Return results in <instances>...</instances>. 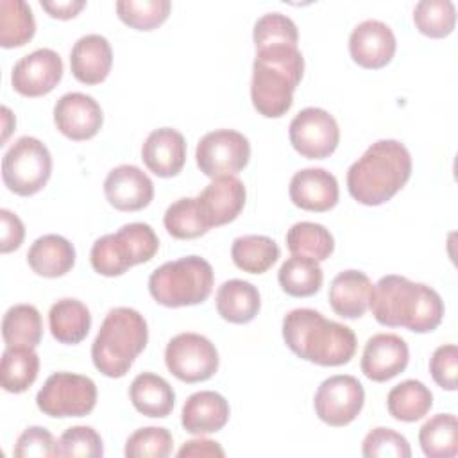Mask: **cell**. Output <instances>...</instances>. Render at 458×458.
<instances>
[{"mask_svg":"<svg viewBox=\"0 0 458 458\" xmlns=\"http://www.w3.org/2000/svg\"><path fill=\"white\" fill-rule=\"evenodd\" d=\"M247 199L245 184L236 175L215 177L199 195L197 200L211 227L225 225L242 213Z\"/></svg>","mask_w":458,"mask_h":458,"instance_id":"cell-20","label":"cell"},{"mask_svg":"<svg viewBox=\"0 0 458 458\" xmlns=\"http://www.w3.org/2000/svg\"><path fill=\"white\" fill-rule=\"evenodd\" d=\"M286 347L301 360L320 367H340L356 352L354 331L311 308H295L283 318Z\"/></svg>","mask_w":458,"mask_h":458,"instance_id":"cell-2","label":"cell"},{"mask_svg":"<svg viewBox=\"0 0 458 458\" xmlns=\"http://www.w3.org/2000/svg\"><path fill=\"white\" fill-rule=\"evenodd\" d=\"M63 79V59L52 48H38L23 55L11 72V84L23 97L48 95Z\"/></svg>","mask_w":458,"mask_h":458,"instance_id":"cell-14","label":"cell"},{"mask_svg":"<svg viewBox=\"0 0 458 458\" xmlns=\"http://www.w3.org/2000/svg\"><path fill=\"white\" fill-rule=\"evenodd\" d=\"M52 174L48 147L34 138H18L2 157V181L9 191L30 197L45 188Z\"/></svg>","mask_w":458,"mask_h":458,"instance_id":"cell-8","label":"cell"},{"mask_svg":"<svg viewBox=\"0 0 458 458\" xmlns=\"http://www.w3.org/2000/svg\"><path fill=\"white\" fill-rule=\"evenodd\" d=\"M148 326L145 317L129 306L107 311L91 344L95 369L107 377H123L147 347Z\"/></svg>","mask_w":458,"mask_h":458,"instance_id":"cell-5","label":"cell"},{"mask_svg":"<svg viewBox=\"0 0 458 458\" xmlns=\"http://www.w3.org/2000/svg\"><path fill=\"white\" fill-rule=\"evenodd\" d=\"M361 454L365 458H410L411 449L404 435L379 426L365 435Z\"/></svg>","mask_w":458,"mask_h":458,"instance_id":"cell-42","label":"cell"},{"mask_svg":"<svg viewBox=\"0 0 458 458\" xmlns=\"http://www.w3.org/2000/svg\"><path fill=\"white\" fill-rule=\"evenodd\" d=\"M97 385L91 377L73 372H54L36 395L39 411L54 419L89 415L97 404Z\"/></svg>","mask_w":458,"mask_h":458,"instance_id":"cell-9","label":"cell"},{"mask_svg":"<svg viewBox=\"0 0 458 458\" xmlns=\"http://www.w3.org/2000/svg\"><path fill=\"white\" fill-rule=\"evenodd\" d=\"M304 73V57L297 47L274 45L256 50L250 100L265 118H281L293 104V91Z\"/></svg>","mask_w":458,"mask_h":458,"instance_id":"cell-4","label":"cell"},{"mask_svg":"<svg viewBox=\"0 0 458 458\" xmlns=\"http://www.w3.org/2000/svg\"><path fill=\"white\" fill-rule=\"evenodd\" d=\"M252 41L256 50L274 45H292L299 43V30L292 18L281 13H267L259 16L254 23Z\"/></svg>","mask_w":458,"mask_h":458,"instance_id":"cell-40","label":"cell"},{"mask_svg":"<svg viewBox=\"0 0 458 458\" xmlns=\"http://www.w3.org/2000/svg\"><path fill=\"white\" fill-rule=\"evenodd\" d=\"M277 281L292 297H310L315 295L322 283H324V272L318 265V261L304 256H290L277 272Z\"/></svg>","mask_w":458,"mask_h":458,"instance_id":"cell-33","label":"cell"},{"mask_svg":"<svg viewBox=\"0 0 458 458\" xmlns=\"http://www.w3.org/2000/svg\"><path fill=\"white\" fill-rule=\"evenodd\" d=\"M288 138L302 157L324 159L336 150L340 129L329 111L322 107H304L290 122Z\"/></svg>","mask_w":458,"mask_h":458,"instance_id":"cell-13","label":"cell"},{"mask_svg":"<svg viewBox=\"0 0 458 458\" xmlns=\"http://www.w3.org/2000/svg\"><path fill=\"white\" fill-rule=\"evenodd\" d=\"M231 415L227 399L213 390L191 394L181 410V424L191 435H209L220 431Z\"/></svg>","mask_w":458,"mask_h":458,"instance_id":"cell-23","label":"cell"},{"mask_svg":"<svg viewBox=\"0 0 458 458\" xmlns=\"http://www.w3.org/2000/svg\"><path fill=\"white\" fill-rule=\"evenodd\" d=\"M374 318L386 327L429 333L444 318V301L437 290L404 276H383L372 288L369 304Z\"/></svg>","mask_w":458,"mask_h":458,"instance_id":"cell-1","label":"cell"},{"mask_svg":"<svg viewBox=\"0 0 458 458\" xmlns=\"http://www.w3.org/2000/svg\"><path fill=\"white\" fill-rule=\"evenodd\" d=\"M174 438L166 428L147 426L136 429L125 442L127 458H165L172 454Z\"/></svg>","mask_w":458,"mask_h":458,"instance_id":"cell-41","label":"cell"},{"mask_svg":"<svg viewBox=\"0 0 458 458\" xmlns=\"http://www.w3.org/2000/svg\"><path fill=\"white\" fill-rule=\"evenodd\" d=\"M36 20L32 9L23 0L0 2V45L4 48L23 47L34 38Z\"/></svg>","mask_w":458,"mask_h":458,"instance_id":"cell-36","label":"cell"},{"mask_svg":"<svg viewBox=\"0 0 458 458\" xmlns=\"http://www.w3.org/2000/svg\"><path fill=\"white\" fill-rule=\"evenodd\" d=\"M429 372L433 381L449 392L456 390L458 376V349L454 344L440 345L433 351L429 358Z\"/></svg>","mask_w":458,"mask_h":458,"instance_id":"cell-45","label":"cell"},{"mask_svg":"<svg viewBox=\"0 0 458 458\" xmlns=\"http://www.w3.org/2000/svg\"><path fill=\"white\" fill-rule=\"evenodd\" d=\"M0 222H2V236H0V252L7 254L23 243L25 238V225L21 218L9 211V209H0Z\"/></svg>","mask_w":458,"mask_h":458,"instance_id":"cell-46","label":"cell"},{"mask_svg":"<svg viewBox=\"0 0 458 458\" xmlns=\"http://www.w3.org/2000/svg\"><path fill=\"white\" fill-rule=\"evenodd\" d=\"M433 406L431 390L419 379L397 383L386 395L388 413L401 422H415L429 413Z\"/></svg>","mask_w":458,"mask_h":458,"instance_id":"cell-30","label":"cell"},{"mask_svg":"<svg viewBox=\"0 0 458 458\" xmlns=\"http://www.w3.org/2000/svg\"><path fill=\"white\" fill-rule=\"evenodd\" d=\"M365 404L363 385L349 374H336L324 379L313 397L317 417L333 428L351 424Z\"/></svg>","mask_w":458,"mask_h":458,"instance_id":"cell-12","label":"cell"},{"mask_svg":"<svg viewBox=\"0 0 458 458\" xmlns=\"http://www.w3.org/2000/svg\"><path fill=\"white\" fill-rule=\"evenodd\" d=\"M48 327L57 342L75 345L88 336L91 327V313L79 299L64 297L50 306Z\"/></svg>","mask_w":458,"mask_h":458,"instance_id":"cell-28","label":"cell"},{"mask_svg":"<svg viewBox=\"0 0 458 458\" xmlns=\"http://www.w3.org/2000/svg\"><path fill=\"white\" fill-rule=\"evenodd\" d=\"M286 247L293 256L324 261L335 250V238L322 224L297 222L286 233Z\"/></svg>","mask_w":458,"mask_h":458,"instance_id":"cell-35","label":"cell"},{"mask_svg":"<svg viewBox=\"0 0 458 458\" xmlns=\"http://www.w3.org/2000/svg\"><path fill=\"white\" fill-rule=\"evenodd\" d=\"M54 123L57 131L73 141H86L97 136L104 123L100 104L86 93L70 91L59 97L54 106Z\"/></svg>","mask_w":458,"mask_h":458,"instance_id":"cell-15","label":"cell"},{"mask_svg":"<svg viewBox=\"0 0 458 458\" xmlns=\"http://www.w3.org/2000/svg\"><path fill=\"white\" fill-rule=\"evenodd\" d=\"M157 249L159 240L154 229L145 222H131L116 233L97 238L91 245L89 261L97 274L116 277L134 265L150 261Z\"/></svg>","mask_w":458,"mask_h":458,"instance_id":"cell-7","label":"cell"},{"mask_svg":"<svg viewBox=\"0 0 458 458\" xmlns=\"http://www.w3.org/2000/svg\"><path fill=\"white\" fill-rule=\"evenodd\" d=\"M177 456L179 458H188V456H206V458H216V456H225V451L224 447L215 442V440H209V438H193V440H188L181 445V449L177 451Z\"/></svg>","mask_w":458,"mask_h":458,"instance_id":"cell-47","label":"cell"},{"mask_svg":"<svg viewBox=\"0 0 458 458\" xmlns=\"http://www.w3.org/2000/svg\"><path fill=\"white\" fill-rule=\"evenodd\" d=\"M39 372V356L34 347L5 345L0 361V385L5 392L21 394L32 386Z\"/></svg>","mask_w":458,"mask_h":458,"instance_id":"cell-29","label":"cell"},{"mask_svg":"<svg viewBox=\"0 0 458 458\" xmlns=\"http://www.w3.org/2000/svg\"><path fill=\"white\" fill-rule=\"evenodd\" d=\"M288 195L297 208L324 213L333 209L338 202V181L326 168H302L292 175Z\"/></svg>","mask_w":458,"mask_h":458,"instance_id":"cell-19","label":"cell"},{"mask_svg":"<svg viewBox=\"0 0 458 458\" xmlns=\"http://www.w3.org/2000/svg\"><path fill=\"white\" fill-rule=\"evenodd\" d=\"M41 7L57 20H70L75 18L84 7V0H41Z\"/></svg>","mask_w":458,"mask_h":458,"instance_id":"cell-48","label":"cell"},{"mask_svg":"<svg viewBox=\"0 0 458 458\" xmlns=\"http://www.w3.org/2000/svg\"><path fill=\"white\" fill-rule=\"evenodd\" d=\"M129 397L136 411L154 419L168 417L175 403V392L170 383L154 372L138 374L129 386Z\"/></svg>","mask_w":458,"mask_h":458,"instance_id":"cell-27","label":"cell"},{"mask_svg":"<svg viewBox=\"0 0 458 458\" xmlns=\"http://www.w3.org/2000/svg\"><path fill=\"white\" fill-rule=\"evenodd\" d=\"M165 229L177 240H193L209 231L197 197H181L172 202L163 216Z\"/></svg>","mask_w":458,"mask_h":458,"instance_id":"cell-37","label":"cell"},{"mask_svg":"<svg viewBox=\"0 0 458 458\" xmlns=\"http://www.w3.org/2000/svg\"><path fill=\"white\" fill-rule=\"evenodd\" d=\"M411 156L397 140H377L347 170V190L363 206L388 202L410 179Z\"/></svg>","mask_w":458,"mask_h":458,"instance_id":"cell-3","label":"cell"},{"mask_svg":"<svg viewBox=\"0 0 458 458\" xmlns=\"http://www.w3.org/2000/svg\"><path fill=\"white\" fill-rule=\"evenodd\" d=\"M281 256L279 245L265 234L238 236L231 245L234 265L249 274L267 272Z\"/></svg>","mask_w":458,"mask_h":458,"instance_id":"cell-31","label":"cell"},{"mask_svg":"<svg viewBox=\"0 0 458 458\" xmlns=\"http://www.w3.org/2000/svg\"><path fill=\"white\" fill-rule=\"evenodd\" d=\"M168 0H118V18L134 30H154L163 25L170 14Z\"/></svg>","mask_w":458,"mask_h":458,"instance_id":"cell-39","label":"cell"},{"mask_svg":"<svg viewBox=\"0 0 458 458\" xmlns=\"http://www.w3.org/2000/svg\"><path fill=\"white\" fill-rule=\"evenodd\" d=\"M141 159L157 177H174L186 163V140L177 129H154L143 141Z\"/></svg>","mask_w":458,"mask_h":458,"instance_id":"cell-21","label":"cell"},{"mask_svg":"<svg viewBox=\"0 0 458 458\" xmlns=\"http://www.w3.org/2000/svg\"><path fill=\"white\" fill-rule=\"evenodd\" d=\"M215 274L200 256H184L157 267L148 277L152 299L166 308H182L204 302L213 290Z\"/></svg>","mask_w":458,"mask_h":458,"instance_id":"cell-6","label":"cell"},{"mask_svg":"<svg viewBox=\"0 0 458 458\" xmlns=\"http://www.w3.org/2000/svg\"><path fill=\"white\" fill-rule=\"evenodd\" d=\"M397 48L394 30L381 20H363L349 36V54L352 61L367 70L386 66Z\"/></svg>","mask_w":458,"mask_h":458,"instance_id":"cell-17","label":"cell"},{"mask_svg":"<svg viewBox=\"0 0 458 458\" xmlns=\"http://www.w3.org/2000/svg\"><path fill=\"white\" fill-rule=\"evenodd\" d=\"M413 23L428 38H445L454 30L456 7L451 0H420L413 9Z\"/></svg>","mask_w":458,"mask_h":458,"instance_id":"cell-38","label":"cell"},{"mask_svg":"<svg viewBox=\"0 0 458 458\" xmlns=\"http://www.w3.org/2000/svg\"><path fill=\"white\" fill-rule=\"evenodd\" d=\"M13 454L18 458L59 456V440H55L54 435L43 426H29L18 437Z\"/></svg>","mask_w":458,"mask_h":458,"instance_id":"cell-44","label":"cell"},{"mask_svg":"<svg viewBox=\"0 0 458 458\" xmlns=\"http://www.w3.org/2000/svg\"><path fill=\"white\" fill-rule=\"evenodd\" d=\"M419 444L429 458H453L458 454V420L453 413H437L419 429Z\"/></svg>","mask_w":458,"mask_h":458,"instance_id":"cell-32","label":"cell"},{"mask_svg":"<svg viewBox=\"0 0 458 458\" xmlns=\"http://www.w3.org/2000/svg\"><path fill=\"white\" fill-rule=\"evenodd\" d=\"M2 338L5 345L38 347L43 338V320L36 306L14 304L2 318Z\"/></svg>","mask_w":458,"mask_h":458,"instance_id":"cell-34","label":"cell"},{"mask_svg":"<svg viewBox=\"0 0 458 458\" xmlns=\"http://www.w3.org/2000/svg\"><path fill=\"white\" fill-rule=\"evenodd\" d=\"M195 159L200 172L211 179L236 175L249 165L250 143L234 129H215L199 140Z\"/></svg>","mask_w":458,"mask_h":458,"instance_id":"cell-11","label":"cell"},{"mask_svg":"<svg viewBox=\"0 0 458 458\" xmlns=\"http://www.w3.org/2000/svg\"><path fill=\"white\" fill-rule=\"evenodd\" d=\"M2 118H4V136H2V141H5L9 138V134H11V131L14 129L16 120H14V116H13V113H11V109L7 106L2 107Z\"/></svg>","mask_w":458,"mask_h":458,"instance_id":"cell-49","label":"cell"},{"mask_svg":"<svg viewBox=\"0 0 458 458\" xmlns=\"http://www.w3.org/2000/svg\"><path fill=\"white\" fill-rule=\"evenodd\" d=\"M215 344L199 333H179L168 340L165 363L172 376L184 383H200L218 370Z\"/></svg>","mask_w":458,"mask_h":458,"instance_id":"cell-10","label":"cell"},{"mask_svg":"<svg viewBox=\"0 0 458 458\" xmlns=\"http://www.w3.org/2000/svg\"><path fill=\"white\" fill-rule=\"evenodd\" d=\"M102 454V438L91 426H72L59 437V456L98 458Z\"/></svg>","mask_w":458,"mask_h":458,"instance_id":"cell-43","label":"cell"},{"mask_svg":"<svg viewBox=\"0 0 458 458\" xmlns=\"http://www.w3.org/2000/svg\"><path fill=\"white\" fill-rule=\"evenodd\" d=\"M410 361V349L404 338L394 333L372 335L361 352V372L376 383L399 376Z\"/></svg>","mask_w":458,"mask_h":458,"instance_id":"cell-16","label":"cell"},{"mask_svg":"<svg viewBox=\"0 0 458 458\" xmlns=\"http://www.w3.org/2000/svg\"><path fill=\"white\" fill-rule=\"evenodd\" d=\"M113 66V50L107 38L100 34L81 36L70 52V68L73 77L88 86L107 79Z\"/></svg>","mask_w":458,"mask_h":458,"instance_id":"cell-22","label":"cell"},{"mask_svg":"<svg viewBox=\"0 0 458 458\" xmlns=\"http://www.w3.org/2000/svg\"><path fill=\"white\" fill-rule=\"evenodd\" d=\"M27 263L41 277H61L75 265V247L61 234H43L29 247Z\"/></svg>","mask_w":458,"mask_h":458,"instance_id":"cell-25","label":"cell"},{"mask_svg":"<svg viewBox=\"0 0 458 458\" xmlns=\"http://www.w3.org/2000/svg\"><path fill=\"white\" fill-rule=\"evenodd\" d=\"M372 288V281L361 270H344L336 274L327 293L331 310L344 318L363 317L370 304Z\"/></svg>","mask_w":458,"mask_h":458,"instance_id":"cell-24","label":"cell"},{"mask_svg":"<svg viewBox=\"0 0 458 458\" xmlns=\"http://www.w3.org/2000/svg\"><path fill=\"white\" fill-rule=\"evenodd\" d=\"M218 315L231 324H249L261 308L258 288L243 279H229L222 283L215 295Z\"/></svg>","mask_w":458,"mask_h":458,"instance_id":"cell-26","label":"cell"},{"mask_svg":"<svg viewBox=\"0 0 458 458\" xmlns=\"http://www.w3.org/2000/svg\"><path fill=\"white\" fill-rule=\"evenodd\" d=\"M104 195L118 211H140L152 202L154 184L136 165H118L104 181Z\"/></svg>","mask_w":458,"mask_h":458,"instance_id":"cell-18","label":"cell"}]
</instances>
